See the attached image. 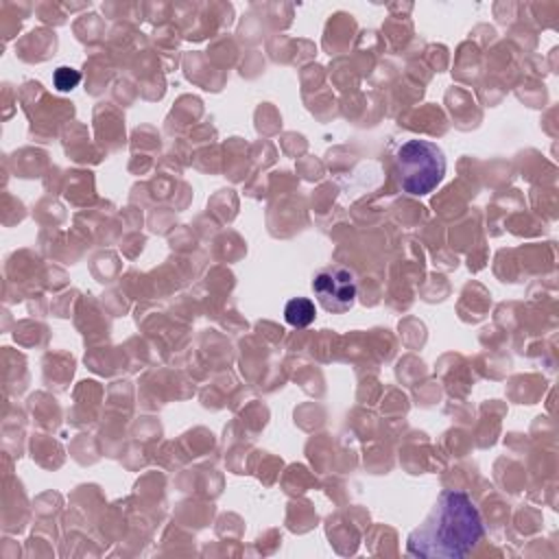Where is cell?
Wrapping results in <instances>:
<instances>
[{
    "label": "cell",
    "mask_w": 559,
    "mask_h": 559,
    "mask_svg": "<svg viewBox=\"0 0 559 559\" xmlns=\"http://www.w3.org/2000/svg\"><path fill=\"white\" fill-rule=\"evenodd\" d=\"M483 518L465 491L445 489L426 520L408 535L406 550L424 559H461L483 539Z\"/></svg>",
    "instance_id": "6da1fadb"
},
{
    "label": "cell",
    "mask_w": 559,
    "mask_h": 559,
    "mask_svg": "<svg viewBox=\"0 0 559 559\" xmlns=\"http://www.w3.org/2000/svg\"><path fill=\"white\" fill-rule=\"evenodd\" d=\"M395 175L406 194L424 197L441 183L445 175V155L435 142L406 140L395 155Z\"/></svg>",
    "instance_id": "7a4b0ae2"
},
{
    "label": "cell",
    "mask_w": 559,
    "mask_h": 559,
    "mask_svg": "<svg viewBox=\"0 0 559 559\" xmlns=\"http://www.w3.org/2000/svg\"><path fill=\"white\" fill-rule=\"evenodd\" d=\"M312 293L328 312H347L356 301V277L343 266H332L314 275Z\"/></svg>",
    "instance_id": "3957f363"
},
{
    "label": "cell",
    "mask_w": 559,
    "mask_h": 559,
    "mask_svg": "<svg viewBox=\"0 0 559 559\" xmlns=\"http://www.w3.org/2000/svg\"><path fill=\"white\" fill-rule=\"evenodd\" d=\"M314 317H317L314 301L308 297H293L284 306V319L293 328H299V330L308 328L314 321Z\"/></svg>",
    "instance_id": "277c9868"
},
{
    "label": "cell",
    "mask_w": 559,
    "mask_h": 559,
    "mask_svg": "<svg viewBox=\"0 0 559 559\" xmlns=\"http://www.w3.org/2000/svg\"><path fill=\"white\" fill-rule=\"evenodd\" d=\"M52 81H55V87H57L59 92H70L72 87H76V85H79L81 74H79L76 70H72V68L61 66V68H57V70H55Z\"/></svg>",
    "instance_id": "5b68a950"
}]
</instances>
